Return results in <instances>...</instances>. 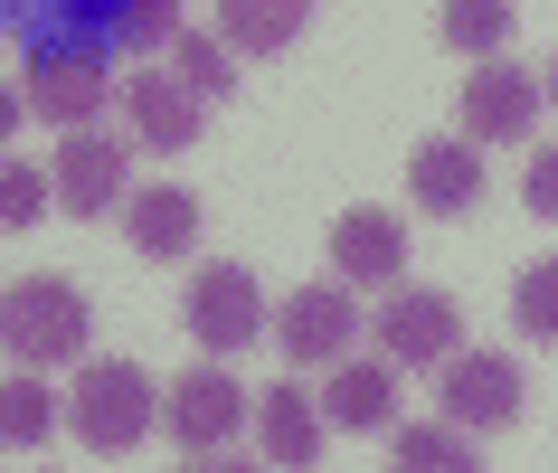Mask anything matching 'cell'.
Instances as JSON below:
<instances>
[{
	"mask_svg": "<svg viewBox=\"0 0 558 473\" xmlns=\"http://www.w3.org/2000/svg\"><path fill=\"white\" fill-rule=\"evenodd\" d=\"M86 331H95V303L76 275H20L0 294V341L20 369H86Z\"/></svg>",
	"mask_w": 558,
	"mask_h": 473,
	"instance_id": "1",
	"label": "cell"
},
{
	"mask_svg": "<svg viewBox=\"0 0 558 473\" xmlns=\"http://www.w3.org/2000/svg\"><path fill=\"white\" fill-rule=\"evenodd\" d=\"M151 426H161V388L143 360H86V379L66 398V436L86 454H133Z\"/></svg>",
	"mask_w": 558,
	"mask_h": 473,
	"instance_id": "2",
	"label": "cell"
},
{
	"mask_svg": "<svg viewBox=\"0 0 558 473\" xmlns=\"http://www.w3.org/2000/svg\"><path fill=\"white\" fill-rule=\"evenodd\" d=\"M246 416L256 408H246V388H236V369L218 351L161 388V426H171V445L190 454V464H228V445L246 436Z\"/></svg>",
	"mask_w": 558,
	"mask_h": 473,
	"instance_id": "3",
	"label": "cell"
},
{
	"mask_svg": "<svg viewBox=\"0 0 558 473\" xmlns=\"http://www.w3.org/2000/svg\"><path fill=\"white\" fill-rule=\"evenodd\" d=\"M369 341H379L398 369H445V360L464 351V303L436 294V284H388L379 303H369Z\"/></svg>",
	"mask_w": 558,
	"mask_h": 473,
	"instance_id": "4",
	"label": "cell"
},
{
	"mask_svg": "<svg viewBox=\"0 0 558 473\" xmlns=\"http://www.w3.org/2000/svg\"><path fill=\"white\" fill-rule=\"evenodd\" d=\"M539 76H530V66H511V58H483L464 76V86H454V133H464V143H530V133H539Z\"/></svg>",
	"mask_w": 558,
	"mask_h": 473,
	"instance_id": "5",
	"label": "cell"
},
{
	"mask_svg": "<svg viewBox=\"0 0 558 473\" xmlns=\"http://www.w3.org/2000/svg\"><path fill=\"white\" fill-rule=\"evenodd\" d=\"M351 294H360V284L331 275V284H294V294L275 303V341H284L294 369H331V360H351V331L369 323Z\"/></svg>",
	"mask_w": 558,
	"mask_h": 473,
	"instance_id": "6",
	"label": "cell"
},
{
	"mask_svg": "<svg viewBox=\"0 0 558 473\" xmlns=\"http://www.w3.org/2000/svg\"><path fill=\"white\" fill-rule=\"evenodd\" d=\"M180 323H190V341H199V351L236 360V351L265 331V294H256V275L236 266V256H228V266H199V275H190V303H180Z\"/></svg>",
	"mask_w": 558,
	"mask_h": 473,
	"instance_id": "7",
	"label": "cell"
},
{
	"mask_svg": "<svg viewBox=\"0 0 558 473\" xmlns=\"http://www.w3.org/2000/svg\"><path fill=\"white\" fill-rule=\"evenodd\" d=\"M105 95H123L114 76H105V58H86V48H38L20 105H29L38 123H58V133H86V123L105 114Z\"/></svg>",
	"mask_w": 558,
	"mask_h": 473,
	"instance_id": "8",
	"label": "cell"
},
{
	"mask_svg": "<svg viewBox=\"0 0 558 473\" xmlns=\"http://www.w3.org/2000/svg\"><path fill=\"white\" fill-rule=\"evenodd\" d=\"M445 416L454 426H473V436H501V426H521V369L501 351H454L445 360V379H436Z\"/></svg>",
	"mask_w": 558,
	"mask_h": 473,
	"instance_id": "9",
	"label": "cell"
},
{
	"mask_svg": "<svg viewBox=\"0 0 558 473\" xmlns=\"http://www.w3.org/2000/svg\"><path fill=\"white\" fill-rule=\"evenodd\" d=\"M133 199V151L105 143V133H58V208L66 218H95V208H123Z\"/></svg>",
	"mask_w": 558,
	"mask_h": 473,
	"instance_id": "10",
	"label": "cell"
},
{
	"mask_svg": "<svg viewBox=\"0 0 558 473\" xmlns=\"http://www.w3.org/2000/svg\"><path fill=\"white\" fill-rule=\"evenodd\" d=\"M331 275L360 284V294H388V284L408 275V228H398L388 208H341V218H331Z\"/></svg>",
	"mask_w": 558,
	"mask_h": 473,
	"instance_id": "11",
	"label": "cell"
},
{
	"mask_svg": "<svg viewBox=\"0 0 558 473\" xmlns=\"http://www.w3.org/2000/svg\"><path fill=\"white\" fill-rule=\"evenodd\" d=\"M123 123L143 151H190L208 123V95H190L180 76H123Z\"/></svg>",
	"mask_w": 558,
	"mask_h": 473,
	"instance_id": "12",
	"label": "cell"
},
{
	"mask_svg": "<svg viewBox=\"0 0 558 473\" xmlns=\"http://www.w3.org/2000/svg\"><path fill=\"white\" fill-rule=\"evenodd\" d=\"M408 199L426 218H464L483 199V151H464V133H436V143L408 151Z\"/></svg>",
	"mask_w": 558,
	"mask_h": 473,
	"instance_id": "13",
	"label": "cell"
},
{
	"mask_svg": "<svg viewBox=\"0 0 558 473\" xmlns=\"http://www.w3.org/2000/svg\"><path fill=\"white\" fill-rule=\"evenodd\" d=\"M123 246H133V256H151V266L190 256V246H199V199H190L180 180L133 190V199H123Z\"/></svg>",
	"mask_w": 558,
	"mask_h": 473,
	"instance_id": "14",
	"label": "cell"
},
{
	"mask_svg": "<svg viewBox=\"0 0 558 473\" xmlns=\"http://www.w3.org/2000/svg\"><path fill=\"white\" fill-rule=\"evenodd\" d=\"M398 360H331V388H323V416L331 426H351V436H379V426H398V379H388Z\"/></svg>",
	"mask_w": 558,
	"mask_h": 473,
	"instance_id": "15",
	"label": "cell"
},
{
	"mask_svg": "<svg viewBox=\"0 0 558 473\" xmlns=\"http://www.w3.org/2000/svg\"><path fill=\"white\" fill-rule=\"evenodd\" d=\"M323 426L331 416H313V388L284 379V388H265V408H256V445H265V464H313L323 454Z\"/></svg>",
	"mask_w": 558,
	"mask_h": 473,
	"instance_id": "16",
	"label": "cell"
},
{
	"mask_svg": "<svg viewBox=\"0 0 558 473\" xmlns=\"http://www.w3.org/2000/svg\"><path fill=\"white\" fill-rule=\"evenodd\" d=\"M313 29V0H218V38L236 58H284Z\"/></svg>",
	"mask_w": 558,
	"mask_h": 473,
	"instance_id": "17",
	"label": "cell"
},
{
	"mask_svg": "<svg viewBox=\"0 0 558 473\" xmlns=\"http://www.w3.org/2000/svg\"><path fill=\"white\" fill-rule=\"evenodd\" d=\"M511 29H521V0H436V38L454 48V58H501L511 48Z\"/></svg>",
	"mask_w": 558,
	"mask_h": 473,
	"instance_id": "18",
	"label": "cell"
},
{
	"mask_svg": "<svg viewBox=\"0 0 558 473\" xmlns=\"http://www.w3.org/2000/svg\"><path fill=\"white\" fill-rule=\"evenodd\" d=\"M388 464L408 473H473V426L436 416V426H388Z\"/></svg>",
	"mask_w": 558,
	"mask_h": 473,
	"instance_id": "19",
	"label": "cell"
},
{
	"mask_svg": "<svg viewBox=\"0 0 558 473\" xmlns=\"http://www.w3.org/2000/svg\"><path fill=\"white\" fill-rule=\"evenodd\" d=\"M58 436V408H48V379L38 369H20V379H0V445L10 454H29V445Z\"/></svg>",
	"mask_w": 558,
	"mask_h": 473,
	"instance_id": "20",
	"label": "cell"
},
{
	"mask_svg": "<svg viewBox=\"0 0 558 473\" xmlns=\"http://www.w3.org/2000/svg\"><path fill=\"white\" fill-rule=\"evenodd\" d=\"M171 76L190 95H208V105H228L236 95V48L228 38H171Z\"/></svg>",
	"mask_w": 558,
	"mask_h": 473,
	"instance_id": "21",
	"label": "cell"
},
{
	"mask_svg": "<svg viewBox=\"0 0 558 473\" xmlns=\"http://www.w3.org/2000/svg\"><path fill=\"white\" fill-rule=\"evenodd\" d=\"M511 323H521V341L558 351V266H530L521 284H511Z\"/></svg>",
	"mask_w": 558,
	"mask_h": 473,
	"instance_id": "22",
	"label": "cell"
},
{
	"mask_svg": "<svg viewBox=\"0 0 558 473\" xmlns=\"http://www.w3.org/2000/svg\"><path fill=\"white\" fill-rule=\"evenodd\" d=\"M58 199V171H29V161H0V228H38Z\"/></svg>",
	"mask_w": 558,
	"mask_h": 473,
	"instance_id": "23",
	"label": "cell"
},
{
	"mask_svg": "<svg viewBox=\"0 0 558 473\" xmlns=\"http://www.w3.org/2000/svg\"><path fill=\"white\" fill-rule=\"evenodd\" d=\"M180 38V0H133L123 10V48H171Z\"/></svg>",
	"mask_w": 558,
	"mask_h": 473,
	"instance_id": "24",
	"label": "cell"
},
{
	"mask_svg": "<svg viewBox=\"0 0 558 473\" xmlns=\"http://www.w3.org/2000/svg\"><path fill=\"white\" fill-rule=\"evenodd\" d=\"M521 199H530V218H549V228H558V143H539V151H530Z\"/></svg>",
	"mask_w": 558,
	"mask_h": 473,
	"instance_id": "25",
	"label": "cell"
},
{
	"mask_svg": "<svg viewBox=\"0 0 558 473\" xmlns=\"http://www.w3.org/2000/svg\"><path fill=\"white\" fill-rule=\"evenodd\" d=\"M539 86H549V105H558V58H549V76H539Z\"/></svg>",
	"mask_w": 558,
	"mask_h": 473,
	"instance_id": "26",
	"label": "cell"
}]
</instances>
